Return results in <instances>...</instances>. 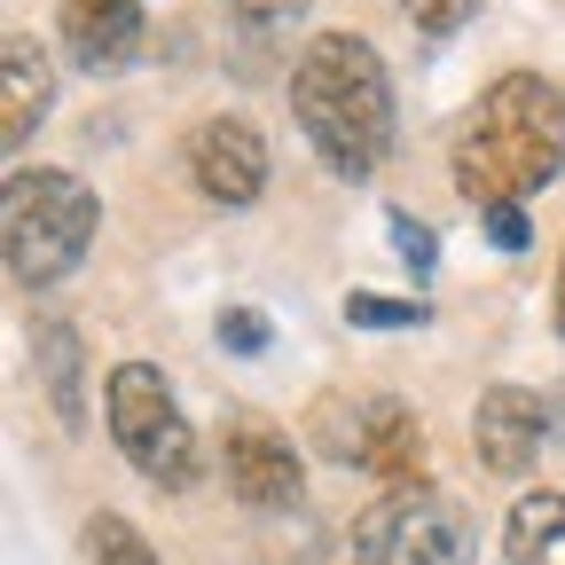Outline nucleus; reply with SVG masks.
Listing matches in <instances>:
<instances>
[{"label":"nucleus","instance_id":"nucleus-1","mask_svg":"<svg viewBox=\"0 0 565 565\" xmlns=\"http://www.w3.org/2000/svg\"><path fill=\"white\" fill-rule=\"evenodd\" d=\"M448 173L479 212H519L565 173V87L542 71H503L456 126Z\"/></svg>","mask_w":565,"mask_h":565},{"label":"nucleus","instance_id":"nucleus-2","mask_svg":"<svg viewBox=\"0 0 565 565\" xmlns=\"http://www.w3.org/2000/svg\"><path fill=\"white\" fill-rule=\"evenodd\" d=\"M291 118L338 181H370L393 150V79L385 55L353 32H315L291 71Z\"/></svg>","mask_w":565,"mask_h":565},{"label":"nucleus","instance_id":"nucleus-3","mask_svg":"<svg viewBox=\"0 0 565 565\" xmlns=\"http://www.w3.org/2000/svg\"><path fill=\"white\" fill-rule=\"evenodd\" d=\"M103 204L79 173H55V166H17L9 189H0V252H9V275L24 291H47L71 267L87 259L95 244Z\"/></svg>","mask_w":565,"mask_h":565},{"label":"nucleus","instance_id":"nucleus-4","mask_svg":"<svg viewBox=\"0 0 565 565\" xmlns=\"http://www.w3.org/2000/svg\"><path fill=\"white\" fill-rule=\"evenodd\" d=\"M103 416H110L118 456L150 479V487L181 494V487L204 479L196 433H189V416H181V401H173V385H166L158 362H118V370L103 377Z\"/></svg>","mask_w":565,"mask_h":565},{"label":"nucleus","instance_id":"nucleus-5","mask_svg":"<svg viewBox=\"0 0 565 565\" xmlns=\"http://www.w3.org/2000/svg\"><path fill=\"white\" fill-rule=\"evenodd\" d=\"M353 565H471L479 534L440 487H393L353 519Z\"/></svg>","mask_w":565,"mask_h":565},{"label":"nucleus","instance_id":"nucleus-6","mask_svg":"<svg viewBox=\"0 0 565 565\" xmlns=\"http://www.w3.org/2000/svg\"><path fill=\"white\" fill-rule=\"evenodd\" d=\"M315 440L345 471H377L393 487H424V424L393 393H330L315 408Z\"/></svg>","mask_w":565,"mask_h":565},{"label":"nucleus","instance_id":"nucleus-7","mask_svg":"<svg viewBox=\"0 0 565 565\" xmlns=\"http://www.w3.org/2000/svg\"><path fill=\"white\" fill-rule=\"evenodd\" d=\"M221 479H228V494L244 511H299V487H307V471H299V456H291V440L275 433L267 416H228V433H221Z\"/></svg>","mask_w":565,"mask_h":565},{"label":"nucleus","instance_id":"nucleus-8","mask_svg":"<svg viewBox=\"0 0 565 565\" xmlns=\"http://www.w3.org/2000/svg\"><path fill=\"white\" fill-rule=\"evenodd\" d=\"M189 181L212 196V204H259V189H267V141H259V126L252 118H236V110H221V118H204L196 134H189Z\"/></svg>","mask_w":565,"mask_h":565},{"label":"nucleus","instance_id":"nucleus-9","mask_svg":"<svg viewBox=\"0 0 565 565\" xmlns=\"http://www.w3.org/2000/svg\"><path fill=\"white\" fill-rule=\"evenodd\" d=\"M542 440H550V408H542V393H526V385H494V393H479L471 448H479L487 471H503V479L534 471Z\"/></svg>","mask_w":565,"mask_h":565},{"label":"nucleus","instance_id":"nucleus-10","mask_svg":"<svg viewBox=\"0 0 565 565\" xmlns=\"http://www.w3.org/2000/svg\"><path fill=\"white\" fill-rule=\"evenodd\" d=\"M141 40H150V24H141L134 0H63V47H71L79 71H95V79L126 71L141 55Z\"/></svg>","mask_w":565,"mask_h":565},{"label":"nucleus","instance_id":"nucleus-11","mask_svg":"<svg viewBox=\"0 0 565 565\" xmlns=\"http://www.w3.org/2000/svg\"><path fill=\"white\" fill-rule=\"evenodd\" d=\"M47 103H55V71H47L40 40L9 32L0 40V150H24L47 118Z\"/></svg>","mask_w":565,"mask_h":565},{"label":"nucleus","instance_id":"nucleus-12","mask_svg":"<svg viewBox=\"0 0 565 565\" xmlns=\"http://www.w3.org/2000/svg\"><path fill=\"white\" fill-rule=\"evenodd\" d=\"M503 557L511 565H565V494L557 487H534L511 503L503 519Z\"/></svg>","mask_w":565,"mask_h":565},{"label":"nucleus","instance_id":"nucleus-13","mask_svg":"<svg viewBox=\"0 0 565 565\" xmlns=\"http://www.w3.org/2000/svg\"><path fill=\"white\" fill-rule=\"evenodd\" d=\"M40 377H47V401H55V416L79 433L87 424V401H79V330L71 322H40Z\"/></svg>","mask_w":565,"mask_h":565},{"label":"nucleus","instance_id":"nucleus-14","mask_svg":"<svg viewBox=\"0 0 565 565\" xmlns=\"http://www.w3.org/2000/svg\"><path fill=\"white\" fill-rule=\"evenodd\" d=\"M87 557H95V565H158V550L141 542V526L118 519V511H95V519H87Z\"/></svg>","mask_w":565,"mask_h":565},{"label":"nucleus","instance_id":"nucleus-15","mask_svg":"<svg viewBox=\"0 0 565 565\" xmlns=\"http://www.w3.org/2000/svg\"><path fill=\"white\" fill-rule=\"evenodd\" d=\"M345 322H353V330H424V322H433V307H424V299H377V291H353V299H345Z\"/></svg>","mask_w":565,"mask_h":565},{"label":"nucleus","instance_id":"nucleus-16","mask_svg":"<svg viewBox=\"0 0 565 565\" xmlns=\"http://www.w3.org/2000/svg\"><path fill=\"white\" fill-rule=\"evenodd\" d=\"M385 228H393V252H401L416 275H433V259H440L433 228H424V221H408V212H385Z\"/></svg>","mask_w":565,"mask_h":565},{"label":"nucleus","instance_id":"nucleus-17","mask_svg":"<svg viewBox=\"0 0 565 565\" xmlns=\"http://www.w3.org/2000/svg\"><path fill=\"white\" fill-rule=\"evenodd\" d=\"M401 9H408V24L416 32H433V40H448L471 9H479V0H401Z\"/></svg>","mask_w":565,"mask_h":565},{"label":"nucleus","instance_id":"nucleus-18","mask_svg":"<svg viewBox=\"0 0 565 565\" xmlns=\"http://www.w3.org/2000/svg\"><path fill=\"white\" fill-rule=\"evenodd\" d=\"M221 345L228 353H267V315L259 307H228L221 315Z\"/></svg>","mask_w":565,"mask_h":565},{"label":"nucleus","instance_id":"nucleus-19","mask_svg":"<svg viewBox=\"0 0 565 565\" xmlns=\"http://www.w3.org/2000/svg\"><path fill=\"white\" fill-rule=\"evenodd\" d=\"M228 9L252 24V32H275V24H291V17H307V0H228Z\"/></svg>","mask_w":565,"mask_h":565},{"label":"nucleus","instance_id":"nucleus-20","mask_svg":"<svg viewBox=\"0 0 565 565\" xmlns=\"http://www.w3.org/2000/svg\"><path fill=\"white\" fill-rule=\"evenodd\" d=\"M487 236L503 244V252H526V236H534V228H526V212H487Z\"/></svg>","mask_w":565,"mask_h":565},{"label":"nucleus","instance_id":"nucleus-21","mask_svg":"<svg viewBox=\"0 0 565 565\" xmlns=\"http://www.w3.org/2000/svg\"><path fill=\"white\" fill-rule=\"evenodd\" d=\"M557 338H565V252H557Z\"/></svg>","mask_w":565,"mask_h":565}]
</instances>
